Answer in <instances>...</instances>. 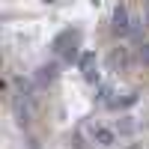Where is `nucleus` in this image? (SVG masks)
Wrapping results in <instances>:
<instances>
[{
  "instance_id": "5",
  "label": "nucleus",
  "mask_w": 149,
  "mask_h": 149,
  "mask_svg": "<svg viewBox=\"0 0 149 149\" xmlns=\"http://www.w3.org/2000/svg\"><path fill=\"white\" fill-rule=\"evenodd\" d=\"M140 60H143V63H149V42L140 45Z\"/></svg>"
},
{
  "instance_id": "8",
  "label": "nucleus",
  "mask_w": 149,
  "mask_h": 149,
  "mask_svg": "<svg viewBox=\"0 0 149 149\" xmlns=\"http://www.w3.org/2000/svg\"><path fill=\"white\" fill-rule=\"evenodd\" d=\"M146 24H149V15H146Z\"/></svg>"
},
{
  "instance_id": "1",
  "label": "nucleus",
  "mask_w": 149,
  "mask_h": 149,
  "mask_svg": "<svg viewBox=\"0 0 149 149\" xmlns=\"http://www.w3.org/2000/svg\"><path fill=\"white\" fill-rule=\"evenodd\" d=\"M128 30H131V24H128V9L119 3V6L113 9V33H116V36H125Z\"/></svg>"
},
{
  "instance_id": "7",
  "label": "nucleus",
  "mask_w": 149,
  "mask_h": 149,
  "mask_svg": "<svg viewBox=\"0 0 149 149\" xmlns=\"http://www.w3.org/2000/svg\"><path fill=\"white\" fill-rule=\"evenodd\" d=\"M128 149H137V146H128Z\"/></svg>"
},
{
  "instance_id": "4",
  "label": "nucleus",
  "mask_w": 149,
  "mask_h": 149,
  "mask_svg": "<svg viewBox=\"0 0 149 149\" xmlns=\"http://www.w3.org/2000/svg\"><path fill=\"white\" fill-rule=\"evenodd\" d=\"M54 74H57V66H45L42 69V81H54Z\"/></svg>"
},
{
  "instance_id": "3",
  "label": "nucleus",
  "mask_w": 149,
  "mask_h": 149,
  "mask_svg": "<svg viewBox=\"0 0 149 149\" xmlns=\"http://www.w3.org/2000/svg\"><path fill=\"white\" fill-rule=\"evenodd\" d=\"M113 140H116V134L110 131V128H95V143L98 146H110Z\"/></svg>"
},
{
  "instance_id": "6",
  "label": "nucleus",
  "mask_w": 149,
  "mask_h": 149,
  "mask_svg": "<svg viewBox=\"0 0 149 149\" xmlns=\"http://www.w3.org/2000/svg\"><path fill=\"white\" fill-rule=\"evenodd\" d=\"M45 3H54V0H45Z\"/></svg>"
},
{
  "instance_id": "2",
  "label": "nucleus",
  "mask_w": 149,
  "mask_h": 149,
  "mask_svg": "<svg viewBox=\"0 0 149 149\" xmlns=\"http://www.w3.org/2000/svg\"><path fill=\"white\" fill-rule=\"evenodd\" d=\"M81 72L86 74V81H95V54L93 51L81 54Z\"/></svg>"
}]
</instances>
